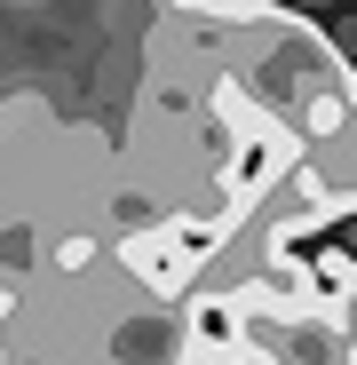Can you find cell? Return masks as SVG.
<instances>
[{
    "label": "cell",
    "mask_w": 357,
    "mask_h": 365,
    "mask_svg": "<svg viewBox=\"0 0 357 365\" xmlns=\"http://www.w3.org/2000/svg\"><path fill=\"white\" fill-rule=\"evenodd\" d=\"M111 262H119V278H128L143 302H167V310L199 286V255L183 247V230H175L167 215H159V222H135V230L111 247Z\"/></svg>",
    "instance_id": "cell-1"
},
{
    "label": "cell",
    "mask_w": 357,
    "mask_h": 365,
    "mask_svg": "<svg viewBox=\"0 0 357 365\" xmlns=\"http://www.w3.org/2000/svg\"><path fill=\"white\" fill-rule=\"evenodd\" d=\"M247 326V349L254 365H357V349L341 341L333 310H294V318H238Z\"/></svg>",
    "instance_id": "cell-2"
},
{
    "label": "cell",
    "mask_w": 357,
    "mask_h": 365,
    "mask_svg": "<svg viewBox=\"0 0 357 365\" xmlns=\"http://www.w3.org/2000/svg\"><path fill=\"white\" fill-rule=\"evenodd\" d=\"M103 357L111 365H175V357H183V318H175L167 302L111 310L103 318Z\"/></svg>",
    "instance_id": "cell-3"
},
{
    "label": "cell",
    "mask_w": 357,
    "mask_h": 365,
    "mask_svg": "<svg viewBox=\"0 0 357 365\" xmlns=\"http://www.w3.org/2000/svg\"><path fill=\"white\" fill-rule=\"evenodd\" d=\"M318 286H326V310H333L341 341L357 349V255H318Z\"/></svg>",
    "instance_id": "cell-4"
},
{
    "label": "cell",
    "mask_w": 357,
    "mask_h": 365,
    "mask_svg": "<svg viewBox=\"0 0 357 365\" xmlns=\"http://www.w3.org/2000/svg\"><path fill=\"white\" fill-rule=\"evenodd\" d=\"M175 16H199V24H222V32H247L270 16V0H167Z\"/></svg>",
    "instance_id": "cell-5"
},
{
    "label": "cell",
    "mask_w": 357,
    "mask_h": 365,
    "mask_svg": "<svg viewBox=\"0 0 357 365\" xmlns=\"http://www.w3.org/2000/svg\"><path fill=\"white\" fill-rule=\"evenodd\" d=\"M95 255H103V238H95V230H72V238H56V255H48V262H56V278H88Z\"/></svg>",
    "instance_id": "cell-6"
},
{
    "label": "cell",
    "mask_w": 357,
    "mask_h": 365,
    "mask_svg": "<svg viewBox=\"0 0 357 365\" xmlns=\"http://www.w3.org/2000/svg\"><path fill=\"white\" fill-rule=\"evenodd\" d=\"M0 365H16V357H9V341H0Z\"/></svg>",
    "instance_id": "cell-7"
}]
</instances>
